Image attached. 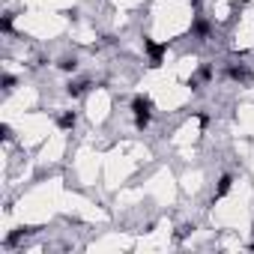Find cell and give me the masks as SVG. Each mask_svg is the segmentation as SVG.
<instances>
[{
    "instance_id": "cell-1",
    "label": "cell",
    "mask_w": 254,
    "mask_h": 254,
    "mask_svg": "<svg viewBox=\"0 0 254 254\" xmlns=\"http://www.w3.org/2000/svg\"><path fill=\"white\" fill-rule=\"evenodd\" d=\"M132 111H134V126L147 129L149 120H152V102H149V96H134L132 99Z\"/></svg>"
},
{
    "instance_id": "cell-2",
    "label": "cell",
    "mask_w": 254,
    "mask_h": 254,
    "mask_svg": "<svg viewBox=\"0 0 254 254\" xmlns=\"http://www.w3.org/2000/svg\"><path fill=\"white\" fill-rule=\"evenodd\" d=\"M144 48L149 51V66H159L162 63V54L167 51V45H156L152 39H144Z\"/></svg>"
},
{
    "instance_id": "cell-3",
    "label": "cell",
    "mask_w": 254,
    "mask_h": 254,
    "mask_svg": "<svg viewBox=\"0 0 254 254\" xmlns=\"http://www.w3.org/2000/svg\"><path fill=\"white\" fill-rule=\"evenodd\" d=\"M87 87H90L87 81H69V84H66V93L75 99V96H81V93H87Z\"/></svg>"
},
{
    "instance_id": "cell-4",
    "label": "cell",
    "mask_w": 254,
    "mask_h": 254,
    "mask_svg": "<svg viewBox=\"0 0 254 254\" xmlns=\"http://www.w3.org/2000/svg\"><path fill=\"white\" fill-rule=\"evenodd\" d=\"M75 123H78L75 111H66V114H60V117H57V126H60V129H75Z\"/></svg>"
},
{
    "instance_id": "cell-5",
    "label": "cell",
    "mask_w": 254,
    "mask_h": 254,
    "mask_svg": "<svg viewBox=\"0 0 254 254\" xmlns=\"http://www.w3.org/2000/svg\"><path fill=\"white\" fill-rule=\"evenodd\" d=\"M230 185H233V177H230V174H224L222 179H218V189H215V200H218V197H224V194L230 192Z\"/></svg>"
},
{
    "instance_id": "cell-6",
    "label": "cell",
    "mask_w": 254,
    "mask_h": 254,
    "mask_svg": "<svg viewBox=\"0 0 254 254\" xmlns=\"http://www.w3.org/2000/svg\"><path fill=\"white\" fill-rule=\"evenodd\" d=\"M227 78H233V81H248V69H245V66H227Z\"/></svg>"
},
{
    "instance_id": "cell-7",
    "label": "cell",
    "mask_w": 254,
    "mask_h": 254,
    "mask_svg": "<svg viewBox=\"0 0 254 254\" xmlns=\"http://www.w3.org/2000/svg\"><path fill=\"white\" fill-rule=\"evenodd\" d=\"M27 233H33V230H27V227H18V230H12V233L6 236V245H9V248H12V245H18V242L24 239Z\"/></svg>"
},
{
    "instance_id": "cell-8",
    "label": "cell",
    "mask_w": 254,
    "mask_h": 254,
    "mask_svg": "<svg viewBox=\"0 0 254 254\" xmlns=\"http://www.w3.org/2000/svg\"><path fill=\"white\" fill-rule=\"evenodd\" d=\"M192 30L197 33V36H207V33H209V21L207 18H194V27Z\"/></svg>"
},
{
    "instance_id": "cell-9",
    "label": "cell",
    "mask_w": 254,
    "mask_h": 254,
    "mask_svg": "<svg viewBox=\"0 0 254 254\" xmlns=\"http://www.w3.org/2000/svg\"><path fill=\"white\" fill-rule=\"evenodd\" d=\"M60 69H63V72H75V69H78V60H75V57L60 60Z\"/></svg>"
},
{
    "instance_id": "cell-10",
    "label": "cell",
    "mask_w": 254,
    "mask_h": 254,
    "mask_svg": "<svg viewBox=\"0 0 254 254\" xmlns=\"http://www.w3.org/2000/svg\"><path fill=\"white\" fill-rule=\"evenodd\" d=\"M197 123H200V126H207V123H209V114H207V111H200V114H197Z\"/></svg>"
},
{
    "instance_id": "cell-11",
    "label": "cell",
    "mask_w": 254,
    "mask_h": 254,
    "mask_svg": "<svg viewBox=\"0 0 254 254\" xmlns=\"http://www.w3.org/2000/svg\"><path fill=\"white\" fill-rule=\"evenodd\" d=\"M3 84H6V90H12V87H15V78H12V75H6V78H3Z\"/></svg>"
}]
</instances>
